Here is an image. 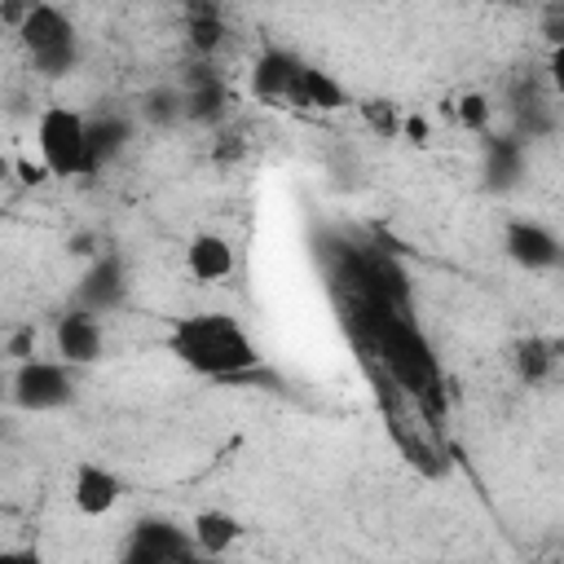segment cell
<instances>
[{
    "instance_id": "6da1fadb",
    "label": "cell",
    "mask_w": 564,
    "mask_h": 564,
    "mask_svg": "<svg viewBox=\"0 0 564 564\" xmlns=\"http://www.w3.org/2000/svg\"><path fill=\"white\" fill-rule=\"evenodd\" d=\"M167 352L185 370H194L203 379H225V383L256 379V370H260V348L247 335V326L216 308L176 317L167 330Z\"/></svg>"
},
{
    "instance_id": "7a4b0ae2",
    "label": "cell",
    "mask_w": 564,
    "mask_h": 564,
    "mask_svg": "<svg viewBox=\"0 0 564 564\" xmlns=\"http://www.w3.org/2000/svg\"><path fill=\"white\" fill-rule=\"evenodd\" d=\"M35 150H40V167L48 176H93L88 172V115L70 110V106H44L35 119Z\"/></svg>"
},
{
    "instance_id": "3957f363",
    "label": "cell",
    "mask_w": 564,
    "mask_h": 564,
    "mask_svg": "<svg viewBox=\"0 0 564 564\" xmlns=\"http://www.w3.org/2000/svg\"><path fill=\"white\" fill-rule=\"evenodd\" d=\"M18 40H22L31 66L48 79L70 75L79 62V31L66 18V9H57V4H31L26 22L18 26Z\"/></svg>"
},
{
    "instance_id": "277c9868",
    "label": "cell",
    "mask_w": 564,
    "mask_h": 564,
    "mask_svg": "<svg viewBox=\"0 0 564 564\" xmlns=\"http://www.w3.org/2000/svg\"><path fill=\"white\" fill-rule=\"evenodd\" d=\"M119 564H212L194 533L181 529L167 516H141L132 520L123 546H119Z\"/></svg>"
},
{
    "instance_id": "5b68a950",
    "label": "cell",
    "mask_w": 564,
    "mask_h": 564,
    "mask_svg": "<svg viewBox=\"0 0 564 564\" xmlns=\"http://www.w3.org/2000/svg\"><path fill=\"white\" fill-rule=\"evenodd\" d=\"M9 397L18 410L26 414H48V410H66L75 401V370L66 361H48V357H31L13 370L9 379Z\"/></svg>"
},
{
    "instance_id": "8992f818",
    "label": "cell",
    "mask_w": 564,
    "mask_h": 564,
    "mask_svg": "<svg viewBox=\"0 0 564 564\" xmlns=\"http://www.w3.org/2000/svg\"><path fill=\"white\" fill-rule=\"evenodd\" d=\"M128 300V264L119 251H97L93 264L84 269V278L75 282V308L84 313H115Z\"/></svg>"
},
{
    "instance_id": "52a82bcc",
    "label": "cell",
    "mask_w": 564,
    "mask_h": 564,
    "mask_svg": "<svg viewBox=\"0 0 564 564\" xmlns=\"http://www.w3.org/2000/svg\"><path fill=\"white\" fill-rule=\"evenodd\" d=\"M304 70H308V62H300L291 48H282V44H269V48H260L256 53V62H251V93L260 97V101H286V106H295L300 101V79H304Z\"/></svg>"
},
{
    "instance_id": "ba28073f",
    "label": "cell",
    "mask_w": 564,
    "mask_h": 564,
    "mask_svg": "<svg viewBox=\"0 0 564 564\" xmlns=\"http://www.w3.org/2000/svg\"><path fill=\"white\" fill-rule=\"evenodd\" d=\"M502 251L529 269V273H546V269H560L564 264V242L542 225V220H529V216H516L507 220L502 229Z\"/></svg>"
},
{
    "instance_id": "9c48e42d",
    "label": "cell",
    "mask_w": 564,
    "mask_h": 564,
    "mask_svg": "<svg viewBox=\"0 0 564 564\" xmlns=\"http://www.w3.org/2000/svg\"><path fill=\"white\" fill-rule=\"evenodd\" d=\"M53 348H57V361H66L70 370L79 366H97L106 357V330L97 322V313H84V308H66L53 326Z\"/></svg>"
},
{
    "instance_id": "30bf717a",
    "label": "cell",
    "mask_w": 564,
    "mask_h": 564,
    "mask_svg": "<svg viewBox=\"0 0 564 564\" xmlns=\"http://www.w3.org/2000/svg\"><path fill=\"white\" fill-rule=\"evenodd\" d=\"M524 167H529V145L516 137V132H498V137H485L480 145V176H485V189L494 194H507L524 181Z\"/></svg>"
},
{
    "instance_id": "8fae6325",
    "label": "cell",
    "mask_w": 564,
    "mask_h": 564,
    "mask_svg": "<svg viewBox=\"0 0 564 564\" xmlns=\"http://www.w3.org/2000/svg\"><path fill=\"white\" fill-rule=\"evenodd\" d=\"M119 498H123V480L110 467H101L93 458L75 463V471H70V502H75L79 516H93V520L110 516L119 507Z\"/></svg>"
},
{
    "instance_id": "7c38bea8",
    "label": "cell",
    "mask_w": 564,
    "mask_h": 564,
    "mask_svg": "<svg viewBox=\"0 0 564 564\" xmlns=\"http://www.w3.org/2000/svg\"><path fill=\"white\" fill-rule=\"evenodd\" d=\"M181 93H185V119H189V123H220V119H225L229 93H225V79H220L207 62H194V66L185 70Z\"/></svg>"
},
{
    "instance_id": "4fadbf2b",
    "label": "cell",
    "mask_w": 564,
    "mask_h": 564,
    "mask_svg": "<svg viewBox=\"0 0 564 564\" xmlns=\"http://www.w3.org/2000/svg\"><path fill=\"white\" fill-rule=\"evenodd\" d=\"M185 269H189L194 282H220V278H229L234 273V247H229V238L225 234H212V229L194 234L189 247H185Z\"/></svg>"
},
{
    "instance_id": "5bb4252c",
    "label": "cell",
    "mask_w": 564,
    "mask_h": 564,
    "mask_svg": "<svg viewBox=\"0 0 564 564\" xmlns=\"http://www.w3.org/2000/svg\"><path fill=\"white\" fill-rule=\"evenodd\" d=\"M128 141H132V123H128L123 115H115V110L93 115V119H88V172L97 176L101 167H110V163L123 154Z\"/></svg>"
},
{
    "instance_id": "9a60e30c",
    "label": "cell",
    "mask_w": 564,
    "mask_h": 564,
    "mask_svg": "<svg viewBox=\"0 0 564 564\" xmlns=\"http://www.w3.org/2000/svg\"><path fill=\"white\" fill-rule=\"evenodd\" d=\"M189 533H194V542H198V551L207 560H220V555H229L242 542V520L220 511V507H207V511H198L189 520Z\"/></svg>"
},
{
    "instance_id": "2e32d148",
    "label": "cell",
    "mask_w": 564,
    "mask_h": 564,
    "mask_svg": "<svg viewBox=\"0 0 564 564\" xmlns=\"http://www.w3.org/2000/svg\"><path fill=\"white\" fill-rule=\"evenodd\" d=\"M511 132L529 145V141H542V137H551L555 132V115H551V106L529 88H516L511 93Z\"/></svg>"
},
{
    "instance_id": "e0dca14e",
    "label": "cell",
    "mask_w": 564,
    "mask_h": 564,
    "mask_svg": "<svg viewBox=\"0 0 564 564\" xmlns=\"http://www.w3.org/2000/svg\"><path fill=\"white\" fill-rule=\"evenodd\" d=\"M295 106H300V110L330 115V110H344V106H348V93H344V84H339L330 70L308 66L304 79H300V101H295Z\"/></svg>"
},
{
    "instance_id": "ac0fdd59",
    "label": "cell",
    "mask_w": 564,
    "mask_h": 564,
    "mask_svg": "<svg viewBox=\"0 0 564 564\" xmlns=\"http://www.w3.org/2000/svg\"><path fill=\"white\" fill-rule=\"evenodd\" d=\"M185 31H189V48L198 57H212L225 44V13H220V4H189L185 9Z\"/></svg>"
},
{
    "instance_id": "d6986e66",
    "label": "cell",
    "mask_w": 564,
    "mask_h": 564,
    "mask_svg": "<svg viewBox=\"0 0 564 564\" xmlns=\"http://www.w3.org/2000/svg\"><path fill=\"white\" fill-rule=\"evenodd\" d=\"M141 119L154 128H172L185 119V93L181 84H154L141 93Z\"/></svg>"
},
{
    "instance_id": "ffe728a7",
    "label": "cell",
    "mask_w": 564,
    "mask_h": 564,
    "mask_svg": "<svg viewBox=\"0 0 564 564\" xmlns=\"http://www.w3.org/2000/svg\"><path fill=\"white\" fill-rule=\"evenodd\" d=\"M511 361H516V375H520L524 383H542V379L551 375V366H555V352H551V344H542V339H520L516 352H511Z\"/></svg>"
},
{
    "instance_id": "44dd1931",
    "label": "cell",
    "mask_w": 564,
    "mask_h": 564,
    "mask_svg": "<svg viewBox=\"0 0 564 564\" xmlns=\"http://www.w3.org/2000/svg\"><path fill=\"white\" fill-rule=\"evenodd\" d=\"M357 115L366 119V128L375 132V137H383V141H392V137H401V123H405V115L388 101V97H366V101H357Z\"/></svg>"
},
{
    "instance_id": "7402d4cb",
    "label": "cell",
    "mask_w": 564,
    "mask_h": 564,
    "mask_svg": "<svg viewBox=\"0 0 564 564\" xmlns=\"http://www.w3.org/2000/svg\"><path fill=\"white\" fill-rule=\"evenodd\" d=\"M454 115H458V123L471 128V132H489V123H494V106H489L480 93H463V97L454 101Z\"/></svg>"
},
{
    "instance_id": "603a6c76",
    "label": "cell",
    "mask_w": 564,
    "mask_h": 564,
    "mask_svg": "<svg viewBox=\"0 0 564 564\" xmlns=\"http://www.w3.org/2000/svg\"><path fill=\"white\" fill-rule=\"evenodd\" d=\"M9 357L22 366V361H31L35 357V330H18V335H9Z\"/></svg>"
},
{
    "instance_id": "cb8c5ba5",
    "label": "cell",
    "mask_w": 564,
    "mask_h": 564,
    "mask_svg": "<svg viewBox=\"0 0 564 564\" xmlns=\"http://www.w3.org/2000/svg\"><path fill=\"white\" fill-rule=\"evenodd\" d=\"M546 79H551V88L564 97V40H560V44H551V57H546Z\"/></svg>"
},
{
    "instance_id": "d4e9b609",
    "label": "cell",
    "mask_w": 564,
    "mask_h": 564,
    "mask_svg": "<svg viewBox=\"0 0 564 564\" xmlns=\"http://www.w3.org/2000/svg\"><path fill=\"white\" fill-rule=\"evenodd\" d=\"M427 132H432V128H427V119H423V115H405L401 137H405L410 145H423V141H427Z\"/></svg>"
},
{
    "instance_id": "484cf974",
    "label": "cell",
    "mask_w": 564,
    "mask_h": 564,
    "mask_svg": "<svg viewBox=\"0 0 564 564\" xmlns=\"http://www.w3.org/2000/svg\"><path fill=\"white\" fill-rule=\"evenodd\" d=\"M0 564H44V555L35 546H9L0 551Z\"/></svg>"
},
{
    "instance_id": "4316f807",
    "label": "cell",
    "mask_w": 564,
    "mask_h": 564,
    "mask_svg": "<svg viewBox=\"0 0 564 564\" xmlns=\"http://www.w3.org/2000/svg\"><path fill=\"white\" fill-rule=\"evenodd\" d=\"M18 172H22V181H26V185H35V181H44V176H48L44 167H35V163H26V159L18 163Z\"/></svg>"
},
{
    "instance_id": "83f0119b",
    "label": "cell",
    "mask_w": 564,
    "mask_h": 564,
    "mask_svg": "<svg viewBox=\"0 0 564 564\" xmlns=\"http://www.w3.org/2000/svg\"><path fill=\"white\" fill-rule=\"evenodd\" d=\"M70 251H75V256H93V234H75V238H70Z\"/></svg>"
}]
</instances>
